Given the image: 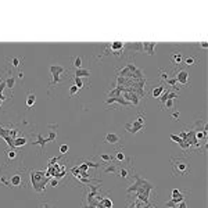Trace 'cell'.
<instances>
[{"instance_id": "cell-25", "label": "cell", "mask_w": 208, "mask_h": 208, "mask_svg": "<svg viewBox=\"0 0 208 208\" xmlns=\"http://www.w3.org/2000/svg\"><path fill=\"white\" fill-rule=\"evenodd\" d=\"M115 157H117V160L120 161H124L125 160V154H124V153H122V150H118V151H117V155H115Z\"/></svg>"}, {"instance_id": "cell-22", "label": "cell", "mask_w": 208, "mask_h": 208, "mask_svg": "<svg viewBox=\"0 0 208 208\" xmlns=\"http://www.w3.org/2000/svg\"><path fill=\"white\" fill-rule=\"evenodd\" d=\"M118 174H120V176L122 178V179H128V178H129L128 169H125V168H122V169L120 171V172H118Z\"/></svg>"}, {"instance_id": "cell-16", "label": "cell", "mask_w": 208, "mask_h": 208, "mask_svg": "<svg viewBox=\"0 0 208 208\" xmlns=\"http://www.w3.org/2000/svg\"><path fill=\"white\" fill-rule=\"evenodd\" d=\"M174 105H175V99H168L165 103L162 104V108H164V110H165V108L169 110V108H174Z\"/></svg>"}, {"instance_id": "cell-26", "label": "cell", "mask_w": 208, "mask_h": 208, "mask_svg": "<svg viewBox=\"0 0 208 208\" xmlns=\"http://www.w3.org/2000/svg\"><path fill=\"white\" fill-rule=\"evenodd\" d=\"M78 92H79V89H78V86H76V85H72L71 86V89H70V96H74V95H75V93H78Z\"/></svg>"}, {"instance_id": "cell-20", "label": "cell", "mask_w": 208, "mask_h": 208, "mask_svg": "<svg viewBox=\"0 0 208 208\" xmlns=\"http://www.w3.org/2000/svg\"><path fill=\"white\" fill-rule=\"evenodd\" d=\"M14 85H16V78H14V76H11V78H8V79L6 80V86H7V88L13 89Z\"/></svg>"}, {"instance_id": "cell-8", "label": "cell", "mask_w": 208, "mask_h": 208, "mask_svg": "<svg viewBox=\"0 0 208 208\" xmlns=\"http://www.w3.org/2000/svg\"><path fill=\"white\" fill-rule=\"evenodd\" d=\"M165 92V88H164V85H158V86H155V88L153 89V97H155V99H160L161 95Z\"/></svg>"}, {"instance_id": "cell-21", "label": "cell", "mask_w": 208, "mask_h": 208, "mask_svg": "<svg viewBox=\"0 0 208 208\" xmlns=\"http://www.w3.org/2000/svg\"><path fill=\"white\" fill-rule=\"evenodd\" d=\"M6 155H7L8 160H14L17 157V151L16 150H8V151H6Z\"/></svg>"}, {"instance_id": "cell-31", "label": "cell", "mask_w": 208, "mask_h": 208, "mask_svg": "<svg viewBox=\"0 0 208 208\" xmlns=\"http://www.w3.org/2000/svg\"><path fill=\"white\" fill-rule=\"evenodd\" d=\"M171 139H172V140H175L176 143H180V142H182V139H180L179 136H175V135H171Z\"/></svg>"}, {"instance_id": "cell-7", "label": "cell", "mask_w": 208, "mask_h": 208, "mask_svg": "<svg viewBox=\"0 0 208 208\" xmlns=\"http://www.w3.org/2000/svg\"><path fill=\"white\" fill-rule=\"evenodd\" d=\"M105 142L108 144H117L121 142V136H118L117 133H107L105 135Z\"/></svg>"}, {"instance_id": "cell-18", "label": "cell", "mask_w": 208, "mask_h": 208, "mask_svg": "<svg viewBox=\"0 0 208 208\" xmlns=\"http://www.w3.org/2000/svg\"><path fill=\"white\" fill-rule=\"evenodd\" d=\"M74 67H75V68H76V70H78V68H82V58H80V57H75V58H74Z\"/></svg>"}, {"instance_id": "cell-2", "label": "cell", "mask_w": 208, "mask_h": 208, "mask_svg": "<svg viewBox=\"0 0 208 208\" xmlns=\"http://www.w3.org/2000/svg\"><path fill=\"white\" fill-rule=\"evenodd\" d=\"M31 178H32L33 189L36 192H42L45 189V184L47 183V180H49V176L45 172H38V171H33Z\"/></svg>"}, {"instance_id": "cell-29", "label": "cell", "mask_w": 208, "mask_h": 208, "mask_svg": "<svg viewBox=\"0 0 208 208\" xmlns=\"http://www.w3.org/2000/svg\"><path fill=\"white\" fill-rule=\"evenodd\" d=\"M115 171H117V169H115V167H114V165H111V167H108V168L104 171V174H108V172H115Z\"/></svg>"}, {"instance_id": "cell-34", "label": "cell", "mask_w": 208, "mask_h": 208, "mask_svg": "<svg viewBox=\"0 0 208 208\" xmlns=\"http://www.w3.org/2000/svg\"><path fill=\"white\" fill-rule=\"evenodd\" d=\"M207 42H203V43H201V47H204V49H207Z\"/></svg>"}, {"instance_id": "cell-14", "label": "cell", "mask_w": 208, "mask_h": 208, "mask_svg": "<svg viewBox=\"0 0 208 208\" xmlns=\"http://www.w3.org/2000/svg\"><path fill=\"white\" fill-rule=\"evenodd\" d=\"M25 144H26V139L25 137H16L14 142H13L14 147H21V146H25Z\"/></svg>"}, {"instance_id": "cell-10", "label": "cell", "mask_w": 208, "mask_h": 208, "mask_svg": "<svg viewBox=\"0 0 208 208\" xmlns=\"http://www.w3.org/2000/svg\"><path fill=\"white\" fill-rule=\"evenodd\" d=\"M89 75H90V70L78 68V70L75 71V76H78V78H82V76H85V78H89Z\"/></svg>"}, {"instance_id": "cell-33", "label": "cell", "mask_w": 208, "mask_h": 208, "mask_svg": "<svg viewBox=\"0 0 208 208\" xmlns=\"http://www.w3.org/2000/svg\"><path fill=\"white\" fill-rule=\"evenodd\" d=\"M179 117H180V114H179V112H174V114H172V118H174V120H178V118H179Z\"/></svg>"}, {"instance_id": "cell-30", "label": "cell", "mask_w": 208, "mask_h": 208, "mask_svg": "<svg viewBox=\"0 0 208 208\" xmlns=\"http://www.w3.org/2000/svg\"><path fill=\"white\" fill-rule=\"evenodd\" d=\"M175 208H187V204H186V201H182V203H179Z\"/></svg>"}, {"instance_id": "cell-17", "label": "cell", "mask_w": 208, "mask_h": 208, "mask_svg": "<svg viewBox=\"0 0 208 208\" xmlns=\"http://www.w3.org/2000/svg\"><path fill=\"white\" fill-rule=\"evenodd\" d=\"M100 205L103 208H112V201L110 199H103V200H100Z\"/></svg>"}, {"instance_id": "cell-28", "label": "cell", "mask_w": 208, "mask_h": 208, "mask_svg": "<svg viewBox=\"0 0 208 208\" xmlns=\"http://www.w3.org/2000/svg\"><path fill=\"white\" fill-rule=\"evenodd\" d=\"M11 61H13V67H14V68H17V67L20 65V60H18L17 57H14V58H13Z\"/></svg>"}, {"instance_id": "cell-13", "label": "cell", "mask_w": 208, "mask_h": 208, "mask_svg": "<svg viewBox=\"0 0 208 208\" xmlns=\"http://www.w3.org/2000/svg\"><path fill=\"white\" fill-rule=\"evenodd\" d=\"M110 47H111V50L114 51V53H118L120 50L124 49V43H122V42H112Z\"/></svg>"}, {"instance_id": "cell-19", "label": "cell", "mask_w": 208, "mask_h": 208, "mask_svg": "<svg viewBox=\"0 0 208 208\" xmlns=\"http://www.w3.org/2000/svg\"><path fill=\"white\" fill-rule=\"evenodd\" d=\"M184 63H186V65H196L197 64V60H196L193 56H189L186 60H184Z\"/></svg>"}, {"instance_id": "cell-9", "label": "cell", "mask_w": 208, "mask_h": 208, "mask_svg": "<svg viewBox=\"0 0 208 208\" xmlns=\"http://www.w3.org/2000/svg\"><path fill=\"white\" fill-rule=\"evenodd\" d=\"M171 61H172L174 64H180V63H182V53H180V51H174V53L171 54Z\"/></svg>"}, {"instance_id": "cell-11", "label": "cell", "mask_w": 208, "mask_h": 208, "mask_svg": "<svg viewBox=\"0 0 208 208\" xmlns=\"http://www.w3.org/2000/svg\"><path fill=\"white\" fill-rule=\"evenodd\" d=\"M155 47H157V45L155 43H144L143 45V49L150 54V56H153L154 54V50H155Z\"/></svg>"}, {"instance_id": "cell-12", "label": "cell", "mask_w": 208, "mask_h": 208, "mask_svg": "<svg viewBox=\"0 0 208 208\" xmlns=\"http://www.w3.org/2000/svg\"><path fill=\"white\" fill-rule=\"evenodd\" d=\"M35 101H36L35 93H29L28 97H26V107H28V108H32L33 105H35Z\"/></svg>"}, {"instance_id": "cell-24", "label": "cell", "mask_w": 208, "mask_h": 208, "mask_svg": "<svg viewBox=\"0 0 208 208\" xmlns=\"http://www.w3.org/2000/svg\"><path fill=\"white\" fill-rule=\"evenodd\" d=\"M100 158H101L104 162H107V164L112 160V157H111V155H108V154H100Z\"/></svg>"}, {"instance_id": "cell-6", "label": "cell", "mask_w": 208, "mask_h": 208, "mask_svg": "<svg viewBox=\"0 0 208 208\" xmlns=\"http://www.w3.org/2000/svg\"><path fill=\"white\" fill-rule=\"evenodd\" d=\"M171 201H172L174 204H179V203L184 201V197H183V194H182V192L178 190V189L172 190V199H171Z\"/></svg>"}, {"instance_id": "cell-4", "label": "cell", "mask_w": 208, "mask_h": 208, "mask_svg": "<svg viewBox=\"0 0 208 208\" xmlns=\"http://www.w3.org/2000/svg\"><path fill=\"white\" fill-rule=\"evenodd\" d=\"M67 70H65L64 67H61V65H51L50 67V72H51V78H53V82L51 83H58L60 80H61V74L63 72H65Z\"/></svg>"}, {"instance_id": "cell-15", "label": "cell", "mask_w": 208, "mask_h": 208, "mask_svg": "<svg viewBox=\"0 0 208 208\" xmlns=\"http://www.w3.org/2000/svg\"><path fill=\"white\" fill-rule=\"evenodd\" d=\"M10 184H11V186H20V184H21V176L14 175L10 179Z\"/></svg>"}, {"instance_id": "cell-1", "label": "cell", "mask_w": 208, "mask_h": 208, "mask_svg": "<svg viewBox=\"0 0 208 208\" xmlns=\"http://www.w3.org/2000/svg\"><path fill=\"white\" fill-rule=\"evenodd\" d=\"M171 167H172L174 176H186L190 172V164L183 157L171 158Z\"/></svg>"}, {"instance_id": "cell-3", "label": "cell", "mask_w": 208, "mask_h": 208, "mask_svg": "<svg viewBox=\"0 0 208 208\" xmlns=\"http://www.w3.org/2000/svg\"><path fill=\"white\" fill-rule=\"evenodd\" d=\"M175 80L176 83H179V85H182V86H187L189 83H190V78H189V72L184 71V70H179V71L176 72L175 75Z\"/></svg>"}, {"instance_id": "cell-27", "label": "cell", "mask_w": 208, "mask_h": 208, "mask_svg": "<svg viewBox=\"0 0 208 208\" xmlns=\"http://www.w3.org/2000/svg\"><path fill=\"white\" fill-rule=\"evenodd\" d=\"M68 150H70V147H68L67 144H63V146L60 147V153H61V154H67Z\"/></svg>"}, {"instance_id": "cell-5", "label": "cell", "mask_w": 208, "mask_h": 208, "mask_svg": "<svg viewBox=\"0 0 208 208\" xmlns=\"http://www.w3.org/2000/svg\"><path fill=\"white\" fill-rule=\"evenodd\" d=\"M125 129L128 130L129 133H137L139 130L144 129V125H140V124H137L136 121H135L133 124H126V125H125Z\"/></svg>"}, {"instance_id": "cell-32", "label": "cell", "mask_w": 208, "mask_h": 208, "mask_svg": "<svg viewBox=\"0 0 208 208\" xmlns=\"http://www.w3.org/2000/svg\"><path fill=\"white\" fill-rule=\"evenodd\" d=\"M50 184H51V187H56L57 184H58V179H51Z\"/></svg>"}, {"instance_id": "cell-23", "label": "cell", "mask_w": 208, "mask_h": 208, "mask_svg": "<svg viewBox=\"0 0 208 208\" xmlns=\"http://www.w3.org/2000/svg\"><path fill=\"white\" fill-rule=\"evenodd\" d=\"M75 85L78 86V89H82L85 85H83V80H82V78H78V76H75Z\"/></svg>"}]
</instances>
